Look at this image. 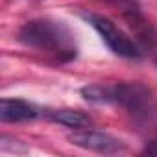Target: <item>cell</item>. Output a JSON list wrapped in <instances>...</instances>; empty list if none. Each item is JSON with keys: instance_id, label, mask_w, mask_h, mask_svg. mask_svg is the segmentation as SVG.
Returning a JSON list of instances; mask_svg holds the SVG:
<instances>
[{"instance_id": "obj_1", "label": "cell", "mask_w": 157, "mask_h": 157, "mask_svg": "<svg viewBox=\"0 0 157 157\" xmlns=\"http://www.w3.org/2000/svg\"><path fill=\"white\" fill-rule=\"evenodd\" d=\"M19 41L26 46L54 56L59 61H70L76 57L74 37L61 22L46 19L30 21L19 30Z\"/></svg>"}, {"instance_id": "obj_2", "label": "cell", "mask_w": 157, "mask_h": 157, "mask_svg": "<svg viewBox=\"0 0 157 157\" xmlns=\"http://www.w3.org/2000/svg\"><path fill=\"white\" fill-rule=\"evenodd\" d=\"M111 104L122 105L137 122L142 124H150L157 118L155 94L140 82L111 85Z\"/></svg>"}, {"instance_id": "obj_3", "label": "cell", "mask_w": 157, "mask_h": 157, "mask_svg": "<svg viewBox=\"0 0 157 157\" xmlns=\"http://www.w3.org/2000/svg\"><path fill=\"white\" fill-rule=\"evenodd\" d=\"M83 19L98 32V35L102 37V41L107 44V48L124 59H139L140 57V50L137 46V43L124 33L111 19H107L105 15L100 13H83Z\"/></svg>"}, {"instance_id": "obj_4", "label": "cell", "mask_w": 157, "mask_h": 157, "mask_svg": "<svg viewBox=\"0 0 157 157\" xmlns=\"http://www.w3.org/2000/svg\"><path fill=\"white\" fill-rule=\"evenodd\" d=\"M70 144L82 148V150H89V151H96V153H120L126 151V144L105 133V131H98V129H89V128H82V129H74L68 135Z\"/></svg>"}, {"instance_id": "obj_5", "label": "cell", "mask_w": 157, "mask_h": 157, "mask_svg": "<svg viewBox=\"0 0 157 157\" xmlns=\"http://www.w3.org/2000/svg\"><path fill=\"white\" fill-rule=\"evenodd\" d=\"M39 111L33 104L19 100V98H2L0 102V120L6 124L28 122L37 118Z\"/></svg>"}, {"instance_id": "obj_6", "label": "cell", "mask_w": 157, "mask_h": 157, "mask_svg": "<svg viewBox=\"0 0 157 157\" xmlns=\"http://www.w3.org/2000/svg\"><path fill=\"white\" fill-rule=\"evenodd\" d=\"M48 117L52 122H57L70 129H82L91 126V117L78 109H57V111H52Z\"/></svg>"}, {"instance_id": "obj_7", "label": "cell", "mask_w": 157, "mask_h": 157, "mask_svg": "<svg viewBox=\"0 0 157 157\" xmlns=\"http://www.w3.org/2000/svg\"><path fill=\"white\" fill-rule=\"evenodd\" d=\"M82 96L91 104H111V85H85Z\"/></svg>"}, {"instance_id": "obj_8", "label": "cell", "mask_w": 157, "mask_h": 157, "mask_svg": "<svg viewBox=\"0 0 157 157\" xmlns=\"http://www.w3.org/2000/svg\"><path fill=\"white\" fill-rule=\"evenodd\" d=\"M0 150L2 151H11V153H26L28 148L21 144V140L17 139H11L8 135H2V139H0Z\"/></svg>"}, {"instance_id": "obj_9", "label": "cell", "mask_w": 157, "mask_h": 157, "mask_svg": "<svg viewBox=\"0 0 157 157\" xmlns=\"http://www.w3.org/2000/svg\"><path fill=\"white\" fill-rule=\"evenodd\" d=\"M105 2L117 4V6H120L122 10H128V11H133V10H137V8H135V2H133V0H105Z\"/></svg>"}, {"instance_id": "obj_10", "label": "cell", "mask_w": 157, "mask_h": 157, "mask_svg": "<svg viewBox=\"0 0 157 157\" xmlns=\"http://www.w3.org/2000/svg\"><path fill=\"white\" fill-rule=\"evenodd\" d=\"M155 61H157V54H155Z\"/></svg>"}]
</instances>
